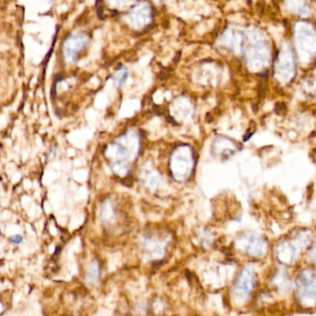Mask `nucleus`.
<instances>
[{"mask_svg":"<svg viewBox=\"0 0 316 316\" xmlns=\"http://www.w3.org/2000/svg\"><path fill=\"white\" fill-rule=\"evenodd\" d=\"M126 18L134 31H143L153 24L155 12L148 2H137L131 7Z\"/></svg>","mask_w":316,"mask_h":316,"instance_id":"3","label":"nucleus"},{"mask_svg":"<svg viewBox=\"0 0 316 316\" xmlns=\"http://www.w3.org/2000/svg\"><path fill=\"white\" fill-rule=\"evenodd\" d=\"M235 247L245 254L256 258L264 256L267 250V244L264 238L253 231L240 234L235 240Z\"/></svg>","mask_w":316,"mask_h":316,"instance_id":"4","label":"nucleus"},{"mask_svg":"<svg viewBox=\"0 0 316 316\" xmlns=\"http://www.w3.org/2000/svg\"><path fill=\"white\" fill-rule=\"evenodd\" d=\"M275 280H278L276 285H279V287H283L284 288H290V281L287 279V276L284 273H278V276L274 278Z\"/></svg>","mask_w":316,"mask_h":316,"instance_id":"13","label":"nucleus"},{"mask_svg":"<svg viewBox=\"0 0 316 316\" xmlns=\"http://www.w3.org/2000/svg\"><path fill=\"white\" fill-rule=\"evenodd\" d=\"M256 282V275L254 269L246 266L242 269L235 280L233 288V294L238 300L245 301L252 292Z\"/></svg>","mask_w":316,"mask_h":316,"instance_id":"7","label":"nucleus"},{"mask_svg":"<svg viewBox=\"0 0 316 316\" xmlns=\"http://www.w3.org/2000/svg\"><path fill=\"white\" fill-rule=\"evenodd\" d=\"M100 278V264L97 261H93L88 266L86 275V282L87 284H96Z\"/></svg>","mask_w":316,"mask_h":316,"instance_id":"10","label":"nucleus"},{"mask_svg":"<svg viewBox=\"0 0 316 316\" xmlns=\"http://www.w3.org/2000/svg\"><path fill=\"white\" fill-rule=\"evenodd\" d=\"M299 246L296 241H284L278 245L275 253L278 261L282 264H290L295 262L299 252Z\"/></svg>","mask_w":316,"mask_h":316,"instance_id":"8","label":"nucleus"},{"mask_svg":"<svg viewBox=\"0 0 316 316\" xmlns=\"http://www.w3.org/2000/svg\"><path fill=\"white\" fill-rule=\"evenodd\" d=\"M90 41L89 35L78 33L69 35L63 43V55L66 63H75Z\"/></svg>","mask_w":316,"mask_h":316,"instance_id":"6","label":"nucleus"},{"mask_svg":"<svg viewBox=\"0 0 316 316\" xmlns=\"http://www.w3.org/2000/svg\"><path fill=\"white\" fill-rule=\"evenodd\" d=\"M128 77V70L125 67H118L114 72L115 84L118 86H124Z\"/></svg>","mask_w":316,"mask_h":316,"instance_id":"12","label":"nucleus"},{"mask_svg":"<svg viewBox=\"0 0 316 316\" xmlns=\"http://www.w3.org/2000/svg\"><path fill=\"white\" fill-rule=\"evenodd\" d=\"M297 296L305 306L316 304V273L306 269L300 273L297 280Z\"/></svg>","mask_w":316,"mask_h":316,"instance_id":"5","label":"nucleus"},{"mask_svg":"<svg viewBox=\"0 0 316 316\" xmlns=\"http://www.w3.org/2000/svg\"><path fill=\"white\" fill-rule=\"evenodd\" d=\"M101 219L105 224H110L115 219V211L110 201L103 202L101 207Z\"/></svg>","mask_w":316,"mask_h":316,"instance_id":"11","label":"nucleus"},{"mask_svg":"<svg viewBox=\"0 0 316 316\" xmlns=\"http://www.w3.org/2000/svg\"><path fill=\"white\" fill-rule=\"evenodd\" d=\"M194 166V156L189 146L182 144L172 150L169 160V171L172 179L184 182L191 174Z\"/></svg>","mask_w":316,"mask_h":316,"instance_id":"2","label":"nucleus"},{"mask_svg":"<svg viewBox=\"0 0 316 316\" xmlns=\"http://www.w3.org/2000/svg\"><path fill=\"white\" fill-rule=\"evenodd\" d=\"M24 238L21 235H12L11 238H10V242L12 244L19 245L23 242Z\"/></svg>","mask_w":316,"mask_h":316,"instance_id":"14","label":"nucleus"},{"mask_svg":"<svg viewBox=\"0 0 316 316\" xmlns=\"http://www.w3.org/2000/svg\"><path fill=\"white\" fill-rule=\"evenodd\" d=\"M142 139L135 129L127 130L110 142L104 150L110 170L117 176L125 177L139 157Z\"/></svg>","mask_w":316,"mask_h":316,"instance_id":"1","label":"nucleus"},{"mask_svg":"<svg viewBox=\"0 0 316 316\" xmlns=\"http://www.w3.org/2000/svg\"><path fill=\"white\" fill-rule=\"evenodd\" d=\"M310 257H311V261L316 264V242L314 246H313V248L310 251Z\"/></svg>","mask_w":316,"mask_h":316,"instance_id":"15","label":"nucleus"},{"mask_svg":"<svg viewBox=\"0 0 316 316\" xmlns=\"http://www.w3.org/2000/svg\"><path fill=\"white\" fill-rule=\"evenodd\" d=\"M165 242L155 236L147 238L144 241L145 255L151 261L163 258L165 255Z\"/></svg>","mask_w":316,"mask_h":316,"instance_id":"9","label":"nucleus"}]
</instances>
